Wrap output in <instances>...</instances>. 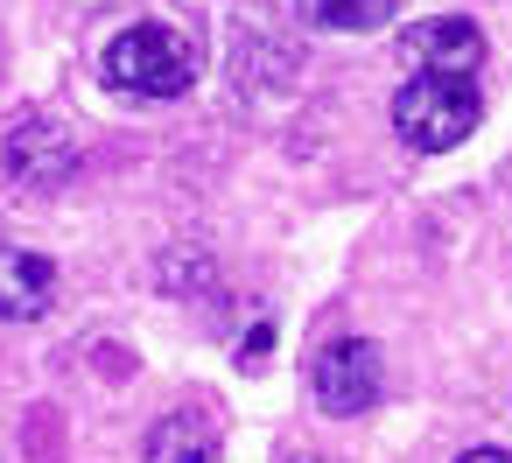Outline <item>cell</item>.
Masks as SVG:
<instances>
[{
	"mask_svg": "<svg viewBox=\"0 0 512 463\" xmlns=\"http://www.w3.org/2000/svg\"><path fill=\"white\" fill-rule=\"evenodd\" d=\"M484 120V99L470 78L456 71H414L400 92H393V134L414 148V155H449L456 141H470Z\"/></svg>",
	"mask_w": 512,
	"mask_h": 463,
	"instance_id": "cell-2",
	"label": "cell"
},
{
	"mask_svg": "<svg viewBox=\"0 0 512 463\" xmlns=\"http://www.w3.org/2000/svg\"><path fill=\"white\" fill-rule=\"evenodd\" d=\"M99 78L120 92V99H183L197 85V50L183 29L169 22H127L106 57H99Z\"/></svg>",
	"mask_w": 512,
	"mask_h": 463,
	"instance_id": "cell-1",
	"label": "cell"
},
{
	"mask_svg": "<svg viewBox=\"0 0 512 463\" xmlns=\"http://www.w3.org/2000/svg\"><path fill=\"white\" fill-rule=\"evenodd\" d=\"M57 295V267L36 246H0V323H36Z\"/></svg>",
	"mask_w": 512,
	"mask_h": 463,
	"instance_id": "cell-6",
	"label": "cell"
},
{
	"mask_svg": "<svg viewBox=\"0 0 512 463\" xmlns=\"http://www.w3.org/2000/svg\"><path fill=\"white\" fill-rule=\"evenodd\" d=\"M218 456H225V435L204 407H176L141 435V463H218Z\"/></svg>",
	"mask_w": 512,
	"mask_h": 463,
	"instance_id": "cell-7",
	"label": "cell"
},
{
	"mask_svg": "<svg viewBox=\"0 0 512 463\" xmlns=\"http://www.w3.org/2000/svg\"><path fill=\"white\" fill-rule=\"evenodd\" d=\"M288 463H316V456H288Z\"/></svg>",
	"mask_w": 512,
	"mask_h": 463,
	"instance_id": "cell-10",
	"label": "cell"
},
{
	"mask_svg": "<svg viewBox=\"0 0 512 463\" xmlns=\"http://www.w3.org/2000/svg\"><path fill=\"white\" fill-rule=\"evenodd\" d=\"M0 169H8L22 190L50 197V190H64V183L78 176V141H71L50 113H22L8 134H0Z\"/></svg>",
	"mask_w": 512,
	"mask_h": 463,
	"instance_id": "cell-4",
	"label": "cell"
},
{
	"mask_svg": "<svg viewBox=\"0 0 512 463\" xmlns=\"http://www.w3.org/2000/svg\"><path fill=\"white\" fill-rule=\"evenodd\" d=\"M456 463H512V449H491V442H484V449H463Z\"/></svg>",
	"mask_w": 512,
	"mask_h": 463,
	"instance_id": "cell-9",
	"label": "cell"
},
{
	"mask_svg": "<svg viewBox=\"0 0 512 463\" xmlns=\"http://www.w3.org/2000/svg\"><path fill=\"white\" fill-rule=\"evenodd\" d=\"M400 57L414 71H456V78H477L484 64V36L470 15H428L414 29H400Z\"/></svg>",
	"mask_w": 512,
	"mask_h": 463,
	"instance_id": "cell-5",
	"label": "cell"
},
{
	"mask_svg": "<svg viewBox=\"0 0 512 463\" xmlns=\"http://www.w3.org/2000/svg\"><path fill=\"white\" fill-rule=\"evenodd\" d=\"M386 393V358L372 337H330L316 358H309V400L330 414V421H358L372 414Z\"/></svg>",
	"mask_w": 512,
	"mask_h": 463,
	"instance_id": "cell-3",
	"label": "cell"
},
{
	"mask_svg": "<svg viewBox=\"0 0 512 463\" xmlns=\"http://www.w3.org/2000/svg\"><path fill=\"white\" fill-rule=\"evenodd\" d=\"M309 29H330V36H372L400 15V0H295Z\"/></svg>",
	"mask_w": 512,
	"mask_h": 463,
	"instance_id": "cell-8",
	"label": "cell"
}]
</instances>
